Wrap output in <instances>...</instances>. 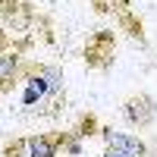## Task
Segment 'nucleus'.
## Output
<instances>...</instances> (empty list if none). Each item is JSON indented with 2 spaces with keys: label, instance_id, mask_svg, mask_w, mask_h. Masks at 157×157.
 <instances>
[{
  "label": "nucleus",
  "instance_id": "5",
  "mask_svg": "<svg viewBox=\"0 0 157 157\" xmlns=\"http://www.w3.org/2000/svg\"><path fill=\"white\" fill-rule=\"evenodd\" d=\"M101 138H104V145L120 148V151H126L129 157H157V151L148 145V138H141L138 132H120V129L104 126V129H101Z\"/></svg>",
  "mask_w": 157,
  "mask_h": 157
},
{
  "label": "nucleus",
  "instance_id": "8",
  "mask_svg": "<svg viewBox=\"0 0 157 157\" xmlns=\"http://www.w3.org/2000/svg\"><path fill=\"white\" fill-rule=\"evenodd\" d=\"M69 129H54V132H35L29 135V157H57L60 148H66Z\"/></svg>",
  "mask_w": 157,
  "mask_h": 157
},
{
  "label": "nucleus",
  "instance_id": "12",
  "mask_svg": "<svg viewBox=\"0 0 157 157\" xmlns=\"http://www.w3.org/2000/svg\"><path fill=\"white\" fill-rule=\"evenodd\" d=\"M101 157H129V154H126V151H120V148H110V145H104Z\"/></svg>",
  "mask_w": 157,
  "mask_h": 157
},
{
  "label": "nucleus",
  "instance_id": "4",
  "mask_svg": "<svg viewBox=\"0 0 157 157\" xmlns=\"http://www.w3.org/2000/svg\"><path fill=\"white\" fill-rule=\"evenodd\" d=\"M0 19L10 32H32V25L38 22V10L29 0H0Z\"/></svg>",
  "mask_w": 157,
  "mask_h": 157
},
{
  "label": "nucleus",
  "instance_id": "3",
  "mask_svg": "<svg viewBox=\"0 0 157 157\" xmlns=\"http://www.w3.org/2000/svg\"><path fill=\"white\" fill-rule=\"evenodd\" d=\"M123 120L126 126H132L135 132H145L157 123V98L151 91H135L123 101Z\"/></svg>",
  "mask_w": 157,
  "mask_h": 157
},
{
  "label": "nucleus",
  "instance_id": "7",
  "mask_svg": "<svg viewBox=\"0 0 157 157\" xmlns=\"http://www.w3.org/2000/svg\"><path fill=\"white\" fill-rule=\"evenodd\" d=\"M110 13H113V22L116 29L126 32L132 41L138 44H148V35H145V25H141V16H135L129 10V0H110Z\"/></svg>",
  "mask_w": 157,
  "mask_h": 157
},
{
  "label": "nucleus",
  "instance_id": "6",
  "mask_svg": "<svg viewBox=\"0 0 157 157\" xmlns=\"http://www.w3.org/2000/svg\"><path fill=\"white\" fill-rule=\"evenodd\" d=\"M25 57L22 50H10L0 57V101L10 98L13 91L22 85V72H25Z\"/></svg>",
  "mask_w": 157,
  "mask_h": 157
},
{
  "label": "nucleus",
  "instance_id": "2",
  "mask_svg": "<svg viewBox=\"0 0 157 157\" xmlns=\"http://www.w3.org/2000/svg\"><path fill=\"white\" fill-rule=\"evenodd\" d=\"M85 66L94 72H107L116 63V32L113 29H94L85 41Z\"/></svg>",
  "mask_w": 157,
  "mask_h": 157
},
{
  "label": "nucleus",
  "instance_id": "11",
  "mask_svg": "<svg viewBox=\"0 0 157 157\" xmlns=\"http://www.w3.org/2000/svg\"><path fill=\"white\" fill-rule=\"evenodd\" d=\"M10 50H13V35H10V29H3V25H0V57L10 54Z\"/></svg>",
  "mask_w": 157,
  "mask_h": 157
},
{
  "label": "nucleus",
  "instance_id": "9",
  "mask_svg": "<svg viewBox=\"0 0 157 157\" xmlns=\"http://www.w3.org/2000/svg\"><path fill=\"white\" fill-rule=\"evenodd\" d=\"M101 129H104V126L98 123L94 113H78V120H75V126L69 129V132L78 135V138L85 141V138H91V135H101Z\"/></svg>",
  "mask_w": 157,
  "mask_h": 157
},
{
  "label": "nucleus",
  "instance_id": "1",
  "mask_svg": "<svg viewBox=\"0 0 157 157\" xmlns=\"http://www.w3.org/2000/svg\"><path fill=\"white\" fill-rule=\"evenodd\" d=\"M19 88H22V107L32 113L54 116L66 104V78H63V69L54 63H41L29 57Z\"/></svg>",
  "mask_w": 157,
  "mask_h": 157
},
{
  "label": "nucleus",
  "instance_id": "10",
  "mask_svg": "<svg viewBox=\"0 0 157 157\" xmlns=\"http://www.w3.org/2000/svg\"><path fill=\"white\" fill-rule=\"evenodd\" d=\"M0 157H29V135H6L0 141Z\"/></svg>",
  "mask_w": 157,
  "mask_h": 157
}]
</instances>
